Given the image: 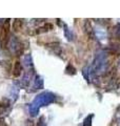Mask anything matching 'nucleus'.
Instances as JSON below:
<instances>
[{"label": "nucleus", "mask_w": 120, "mask_h": 126, "mask_svg": "<svg viewBox=\"0 0 120 126\" xmlns=\"http://www.w3.org/2000/svg\"><path fill=\"white\" fill-rule=\"evenodd\" d=\"M21 26H22V21L20 19H16L14 20V23H13V30L14 32H19L21 30Z\"/></svg>", "instance_id": "nucleus-14"}, {"label": "nucleus", "mask_w": 120, "mask_h": 126, "mask_svg": "<svg viewBox=\"0 0 120 126\" xmlns=\"http://www.w3.org/2000/svg\"><path fill=\"white\" fill-rule=\"evenodd\" d=\"M106 66H107V61H106L105 53L104 52L97 53L93 64H92V68H93L94 73L96 75H103L106 72Z\"/></svg>", "instance_id": "nucleus-1"}, {"label": "nucleus", "mask_w": 120, "mask_h": 126, "mask_svg": "<svg viewBox=\"0 0 120 126\" xmlns=\"http://www.w3.org/2000/svg\"><path fill=\"white\" fill-rule=\"evenodd\" d=\"M94 115H90L87 116L84 120H83V123H82V126H92V119H93Z\"/></svg>", "instance_id": "nucleus-16"}, {"label": "nucleus", "mask_w": 120, "mask_h": 126, "mask_svg": "<svg viewBox=\"0 0 120 126\" xmlns=\"http://www.w3.org/2000/svg\"><path fill=\"white\" fill-rule=\"evenodd\" d=\"M37 126H46V123H45V119L44 117H40V119L37 123Z\"/></svg>", "instance_id": "nucleus-19"}, {"label": "nucleus", "mask_w": 120, "mask_h": 126, "mask_svg": "<svg viewBox=\"0 0 120 126\" xmlns=\"http://www.w3.org/2000/svg\"><path fill=\"white\" fill-rule=\"evenodd\" d=\"M29 111H30V115L32 117H36V116H38V113H39V107L35 106L33 103H32L29 106Z\"/></svg>", "instance_id": "nucleus-13"}, {"label": "nucleus", "mask_w": 120, "mask_h": 126, "mask_svg": "<svg viewBox=\"0 0 120 126\" xmlns=\"http://www.w3.org/2000/svg\"><path fill=\"white\" fill-rule=\"evenodd\" d=\"M65 72H66V74H69V75H75L76 74V68L72 64H67L66 68H65Z\"/></svg>", "instance_id": "nucleus-17"}, {"label": "nucleus", "mask_w": 120, "mask_h": 126, "mask_svg": "<svg viewBox=\"0 0 120 126\" xmlns=\"http://www.w3.org/2000/svg\"><path fill=\"white\" fill-rule=\"evenodd\" d=\"M22 73V64L20 61H16L14 64V68H13V76L14 77H19Z\"/></svg>", "instance_id": "nucleus-6"}, {"label": "nucleus", "mask_w": 120, "mask_h": 126, "mask_svg": "<svg viewBox=\"0 0 120 126\" xmlns=\"http://www.w3.org/2000/svg\"><path fill=\"white\" fill-rule=\"evenodd\" d=\"M31 82V72H27L24 74V76H23V78L21 79V86L22 87H26V86H29Z\"/></svg>", "instance_id": "nucleus-7"}, {"label": "nucleus", "mask_w": 120, "mask_h": 126, "mask_svg": "<svg viewBox=\"0 0 120 126\" xmlns=\"http://www.w3.org/2000/svg\"><path fill=\"white\" fill-rule=\"evenodd\" d=\"M84 31H85V33H86V35H87L89 37H91V38L94 37L93 27H92V25H91V23H90L89 20H86V21L84 22Z\"/></svg>", "instance_id": "nucleus-8"}, {"label": "nucleus", "mask_w": 120, "mask_h": 126, "mask_svg": "<svg viewBox=\"0 0 120 126\" xmlns=\"http://www.w3.org/2000/svg\"><path fill=\"white\" fill-rule=\"evenodd\" d=\"M0 126H7L6 123H5V121L3 119H0Z\"/></svg>", "instance_id": "nucleus-20"}, {"label": "nucleus", "mask_w": 120, "mask_h": 126, "mask_svg": "<svg viewBox=\"0 0 120 126\" xmlns=\"http://www.w3.org/2000/svg\"><path fill=\"white\" fill-rule=\"evenodd\" d=\"M55 101H56V96L53 93L44 92V93L39 94L38 96L35 98L34 101H33V104L40 108L41 106H46V105L54 103Z\"/></svg>", "instance_id": "nucleus-2"}, {"label": "nucleus", "mask_w": 120, "mask_h": 126, "mask_svg": "<svg viewBox=\"0 0 120 126\" xmlns=\"http://www.w3.org/2000/svg\"><path fill=\"white\" fill-rule=\"evenodd\" d=\"M94 34L97 36L99 39H103V38H105V31L103 30V29H97V30H95L94 31Z\"/></svg>", "instance_id": "nucleus-15"}, {"label": "nucleus", "mask_w": 120, "mask_h": 126, "mask_svg": "<svg viewBox=\"0 0 120 126\" xmlns=\"http://www.w3.org/2000/svg\"><path fill=\"white\" fill-rule=\"evenodd\" d=\"M23 65L27 68L33 67V59H32L31 55H25V56L23 57Z\"/></svg>", "instance_id": "nucleus-10"}, {"label": "nucleus", "mask_w": 120, "mask_h": 126, "mask_svg": "<svg viewBox=\"0 0 120 126\" xmlns=\"http://www.w3.org/2000/svg\"><path fill=\"white\" fill-rule=\"evenodd\" d=\"M110 50H111V53H113V54H117L120 52V46L118 44H111Z\"/></svg>", "instance_id": "nucleus-18"}, {"label": "nucleus", "mask_w": 120, "mask_h": 126, "mask_svg": "<svg viewBox=\"0 0 120 126\" xmlns=\"http://www.w3.org/2000/svg\"><path fill=\"white\" fill-rule=\"evenodd\" d=\"M11 108V102L9 99H3L0 101V116L4 115Z\"/></svg>", "instance_id": "nucleus-5"}, {"label": "nucleus", "mask_w": 120, "mask_h": 126, "mask_svg": "<svg viewBox=\"0 0 120 126\" xmlns=\"http://www.w3.org/2000/svg\"><path fill=\"white\" fill-rule=\"evenodd\" d=\"M18 93H19V86H18V83H14L13 86H12V88H11V92H10L11 97L14 99V101L17 99Z\"/></svg>", "instance_id": "nucleus-9"}, {"label": "nucleus", "mask_w": 120, "mask_h": 126, "mask_svg": "<svg viewBox=\"0 0 120 126\" xmlns=\"http://www.w3.org/2000/svg\"><path fill=\"white\" fill-rule=\"evenodd\" d=\"M46 47L51 50L52 53H54L55 55H57V56H61V55H62V49H61V46H60L59 43L52 42V43H49V44L46 45Z\"/></svg>", "instance_id": "nucleus-4"}, {"label": "nucleus", "mask_w": 120, "mask_h": 126, "mask_svg": "<svg viewBox=\"0 0 120 126\" xmlns=\"http://www.w3.org/2000/svg\"><path fill=\"white\" fill-rule=\"evenodd\" d=\"M4 21H5V20H3V19H0V23H1V22L4 23Z\"/></svg>", "instance_id": "nucleus-21"}, {"label": "nucleus", "mask_w": 120, "mask_h": 126, "mask_svg": "<svg viewBox=\"0 0 120 126\" xmlns=\"http://www.w3.org/2000/svg\"><path fill=\"white\" fill-rule=\"evenodd\" d=\"M7 47H9V49L11 50V53L15 54L16 56H21L22 53H23L22 43L17 37H15V36L10 37L9 41H7Z\"/></svg>", "instance_id": "nucleus-3"}, {"label": "nucleus", "mask_w": 120, "mask_h": 126, "mask_svg": "<svg viewBox=\"0 0 120 126\" xmlns=\"http://www.w3.org/2000/svg\"><path fill=\"white\" fill-rule=\"evenodd\" d=\"M63 29H64V30H63V33H64L65 38H66L69 41H73V40H74V34L72 33L71 30H70L65 24L63 25Z\"/></svg>", "instance_id": "nucleus-11"}, {"label": "nucleus", "mask_w": 120, "mask_h": 126, "mask_svg": "<svg viewBox=\"0 0 120 126\" xmlns=\"http://www.w3.org/2000/svg\"><path fill=\"white\" fill-rule=\"evenodd\" d=\"M34 87L35 88H43V79L40 76H36L34 80Z\"/></svg>", "instance_id": "nucleus-12"}]
</instances>
